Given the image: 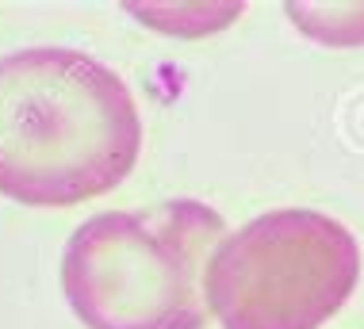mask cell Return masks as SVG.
<instances>
[{
    "instance_id": "cell-5",
    "label": "cell",
    "mask_w": 364,
    "mask_h": 329,
    "mask_svg": "<svg viewBox=\"0 0 364 329\" xmlns=\"http://www.w3.org/2000/svg\"><path fill=\"white\" fill-rule=\"evenodd\" d=\"M284 12L318 46H364V4H284Z\"/></svg>"
},
{
    "instance_id": "cell-3",
    "label": "cell",
    "mask_w": 364,
    "mask_h": 329,
    "mask_svg": "<svg viewBox=\"0 0 364 329\" xmlns=\"http://www.w3.org/2000/svg\"><path fill=\"white\" fill-rule=\"evenodd\" d=\"M360 280V245L338 218L280 207L215 245L203 295L223 329H322Z\"/></svg>"
},
{
    "instance_id": "cell-1",
    "label": "cell",
    "mask_w": 364,
    "mask_h": 329,
    "mask_svg": "<svg viewBox=\"0 0 364 329\" xmlns=\"http://www.w3.org/2000/svg\"><path fill=\"white\" fill-rule=\"evenodd\" d=\"M142 153L131 88L65 46L0 58V195L23 207H77L115 192Z\"/></svg>"
},
{
    "instance_id": "cell-4",
    "label": "cell",
    "mask_w": 364,
    "mask_h": 329,
    "mask_svg": "<svg viewBox=\"0 0 364 329\" xmlns=\"http://www.w3.org/2000/svg\"><path fill=\"white\" fill-rule=\"evenodd\" d=\"M127 12L161 35L203 38L230 27L245 12V4H238V0H226V4H127Z\"/></svg>"
},
{
    "instance_id": "cell-2",
    "label": "cell",
    "mask_w": 364,
    "mask_h": 329,
    "mask_svg": "<svg viewBox=\"0 0 364 329\" xmlns=\"http://www.w3.org/2000/svg\"><path fill=\"white\" fill-rule=\"evenodd\" d=\"M226 222L200 199L85 218L62 253V291L88 329H203V272Z\"/></svg>"
}]
</instances>
